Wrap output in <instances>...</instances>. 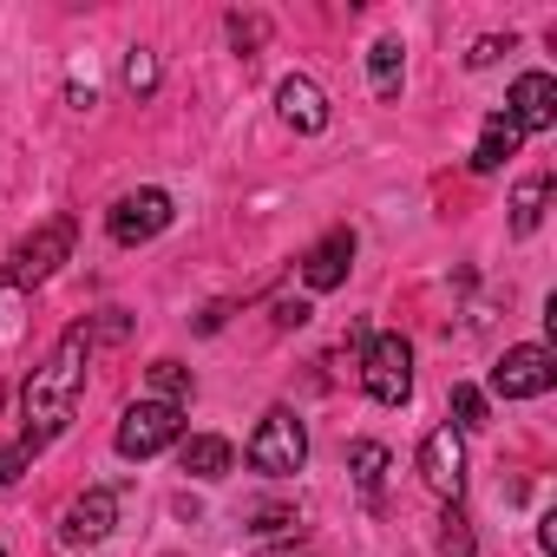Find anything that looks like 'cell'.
Returning <instances> with one entry per match:
<instances>
[{
	"label": "cell",
	"instance_id": "14",
	"mask_svg": "<svg viewBox=\"0 0 557 557\" xmlns=\"http://www.w3.org/2000/svg\"><path fill=\"white\" fill-rule=\"evenodd\" d=\"M518 138H524V132H518L505 112H492V119H485V132H479V151H472V171H479V177H492V171L518 151Z\"/></svg>",
	"mask_w": 557,
	"mask_h": 557
},
{
	"label": "cell",
	"instance_id": "19",
	"mask_svg": "<svg viewBox=\"0 0 557 557\" xmlns=\"http://www.w3.org/2000/svg\"><path fill=\"white\" fill-rule=\"evenodd\" d=\"M158 79H164V73H158V53H151V47H138V53L125 60V92H132V99H151V92H158Z\"/></svg>",
	"mask_w": 557,
	"mask_h": 557
},
{
	"label": "cell",
	"instance_id": "5",
	"mask_svg": "<svg viewBox=\"0 0 557 557\" xmlns=\"http://www.w3.org/2000/svg\"><path fill=\"white\" fill-rule=\"evenodd\" d=\"M177 440H184V407H171V400H132L112 446H119L125 459H151V453H164V446H177Z\"/></svg>",
	"mask_w": 557,
	"mask_h": 557
},
{
	"label": "cell",
	"instance_id": "16",
	"mask_svg": "<svg viewBox=\"0 0 557 557\" xmlns=\"http://www.w3.org/2000/svg\"><path fill=\"white\" fill-rule=\"evenodd\" d=\"M544 197H550V177H544V171H537V177H524V184L511 190V230H518V236H531V230H537Z\"/></svg>",
	"mask_w": 557,
	"mask_h": 557
},
{
	"label": "cell",
	"instance_id": "1",
	"mask_svg": "<svg viewBox=\"0 0 557 557\" xmlns=\"http://www.w3.org/2000/svg\"><path fill=\"white\" fill-rule=\"evenodd\" d=\"M86 361H92V329L73 322V329L60 335L53 361L34 368V381H27V394H21V413H27L21 446H27V453L53 446V440L73 426V407H79V394H86Z\"/></svg>",
	"mask_w": 557,
	"mask_h": 557
},
{
	"label": "cell",
	"instance_id": "23",
	"mask_svg": "<svg viewBox=\"0 0 557 557\" xmlns=\"http://www.w3.org/2000/svg\"><path fill=\"white\" fill-rule=\"evenodd\" d=\"M262 34H269L262 21H243V14H230V47H236V53H249V47H262Z\"/></svg>",
	"mask_w": 557,
	"mask_h": 557
},
{
	"label": "cell",
	"instance_id": "4",
	"mask_svg": "<svg viewBox=\"0 0 557 557\" xmlns=\"http://www.w3.org/2000/svg\"><path fill=\"white\" fill-rule=\"evenodd\" d=\"M73 256V216H53V223H40L21 249H14V262L0 269V283H14V289H40V283H53L60 275V262Z\"/></svg>",
	"mask_w": 557,
	"mask_h": 557
},
{
	"label": "cell",
	"instance_id": "22",
	"mask_svg": "<svg viewBox=\"0 0 557 557\" xmlns=\"http://www.w3.org/2000/svg\"><path fill=\"white\" fill-rule=\"evenodd\" d=\"M289 531H302V518H296L289 505H262V511H256V537H262V544L289 537Z\"/></svg>",
	"mask_w": 557,
	"mask_h": 557
},
{
	"label": "cell",
	"instance_id": "13",
	"mask_svg": "<svg viewBox=\"0 0 557 557\" xmlns=\"http://www.w3.org/2000/svg\"><path fill=\"white\" fill-rule=\"evenodd\" d=\"M177 466H184L190 479H223V472L236 466V446L216 440V433H190V440H177Z\"/></svg>",
	"mask_w": 557,
	"mask_h": 557
},
{
	"label": "cell",
	"instance_id": "6",
	"mask_svg": "<svg viewBox=\"0 0 557 557\" xmlns=\"http://www.w3.org/2000/svg\"><path fill=\"white\" fill-rule=\"evenodd\" d=\"M171 190H158V184H145V190H125L112 210H106V230H112V243L119 249H138V243H151V236H164L171 230Z\"/></svg>",
	"mask_w": 557,
	"mask_h": 557
},
{
	"label": "cell",
	"instance_id": "21",
	"mask_svg": "<svg viewBox=\"0 0 557 557\" xmlns=\"http://www.w3.org/2000/svg\"><path fill=\"white\" fill-rule=\"evenodd\" d=\"M466 426H485V394L479 387H453V433H466Z\"/></svg>",
	"mask_w": 557,
	"mask_h": 557
},
{
	"label": "cell",
	"instance_id": "25",
	"mask_svg": "<svg viewBox=\"0 0 557 557\" xmlns=\"http://www.w3.org/2000/svg\"><path fill=\"white\" fill-rule=\"evenodd\" d=\"M27 466H34V453H27L21 440H14V446H0V485H14V479H21Z\"/></svg>",
	"mask_w": 557,
	"mask_h": 557
},
{
	"label": "cell",
	"instance_id": "15",
	"mask_svg": "<svg viewBox=\"0 0 557 557\" xmlns=\"http://www.w3.org/2000/svg\"><path fill=\"white\" fill-rule=\"evenodd\" d=\"M368 79H374V99H400L407 47H400V40H374V47H368Z\"/></svg>",
	"mask_w": 557,
	"mask_h": 557
},
{
	"label": "cell",
	"instance_id": "10",
	"mask_svg": "<svg viewBox=\"0 0 557 557\" xmlns=\"http://www.w3.org/2000/svg\"><path fill=\"white\" fill-rule=\"evenodd\" d=\"M348 269H355V230H329L309 256H302V289L309 296H329L348 283Z\"/></svg>",
	"mask_w": 557,
	"mask_h": 557
},
{
	"label": "cell",
	"instance_id": "8",
	"mask_svg": "<svg viewBox=\"0 0 557 557\" xmlns=\"http://www.w3.org/2000/svg\"><path fill=\"white\" fill-rule=\"evenodd\" d=\"M420 479H426V492L459 498V485H466V440L453 426H433L420 440Z\"/></svg>",
	"mask_w": 557,
	"mask_h": 557
},
{
	"label": "cell",
	"instance_id": "17",
	"mask_svg": "<svg viewBox=\"0 0 557 557\" xmlns=\"http://www.w3.org/2000/svg\"><path fill=\"white\" fill-rule=\"evenodd\" d=\"M348 472H355V485L374 498L381 479H387V446H381V440H355V446H348Z\"/></svg>",
	"mask_w": 557,
	"mask_h": 557
},
{
	"label": "cell",
	"instance_id": "26",
	"mask_svg": "<svg viewBox=\"0 0 557 557\" xmlns=\"http://www.w3.org/2000/svg\"><path fill=\"white\" fill-rule=\"evenodd\" d=\"M302 322H309V302H296V296L275 302V329H302Z\"/></svg>",
	"mask_w": 557,
	"mask_h": 557
},
{
	"label": "cell",
	"instance_id": "27",
	"mask_svg": "<svg viewBox=\"0 0 557 557\" xmlns=\"http://www.w3.org/2000/svg\"><path fill=\"white\" fill-rule=\"evenodd\" d=\"M66 106H73V112H92L99 99H92V86H73V92H66Z\"/></svg>",
	"mask_w": 557,
	"mask_h": 557
},
{
	"label": "cell",
	"instance_id": "11",
	"mask_svg": "<svg viewBox=\"0 0 557 557\" xmlns=\"http://www.w3.org/2000/svg\"><path fill=\"white\" fill-rule=\"evenodd\" d=\"M505 119L518 132H550L557 125V79L550 73H518V86L505 99Z\"/></svg>",
	"mask_w": 557,
	"mask_h": 557
},
{
	"label": "cell",
	"instance_id": "18",
	"mask_svg": "<svg viewBox=\"0 0 557 557\" xmlns=\"http://www.w3.org/2000/svg\"><path fill=\"white\" fill-rule=\"evenodd\" d=\"M151 400L184 407V400H190V368H184V361H151Z\"/></svg>",
	"mask_w": 557,
	"mask_h": 557
},
{
	"label": "cell",
	"instance_id": "7",
	"mask_svg": "<svg viewBox=\"0 0 557 557\" xmlns=\"http://www.w3.org/2000/svg\"><path fill=\"white\" fill-rule=\"evenodd\" d=\"M550 387H557V355L537 348V342L505 348V361L492 368V394H498V400H537V394H550Z\"/></svg>",
	"mask_w": 557,
	"mask_h": 557
},
{
	"label": "cell",
	"instance_id": "20",
	"mask_svg": "<svg viewBox=\"0 0 557 557\" xmlns=\"http://www.w3.org/2000/svg\"><path fill=\"white\" fill-rule=\"evenodd\" d=\"M440 550L446 557H472L479 544H472V518L459 511V505H446V518H440Z\"/></svg>",
	"mask_w": 557,
	"mask_h": 557
},
{
	"label": "cell",
	"instance_id": "3",
	"mask_svg": "<svg viewBox=\"0 0 557 557\" xmlns=\"http://www.w3.org/2000/svg\"><path fill=\"white\" fill-rule=\"evenodd\" d=\"M361 387L381 407H407V394H413V348L400 335H368L361 342Z\"/></svg>",
	"mask_w": 557,
	"mask_h": 557
},
{
	"label": "cell",
	"instance_id": "9",
	"mask_svg": "<svg viewBox=\"0 0 557 557\" xmlns=\"http://www.w3.org/2000/svg\"><path fill=\"white\" fill-rule=\"evenodd\" d=\"M112 524H119V498H112L106 485H92V492H79V498L60 511V544L86 550V544H99Z\"/></svg>",
	"mask_w": 557,
	"mask_h": 557
},
{
	"label": "cell",
	"instance_id": "2",
	"mask_svg": "<svg viewBox=\"0 0 557 557\" xmlns=\"http://www.w3.org/2000/svg\"><path fill=\"white\" fill-rule=\"evenodd\" d=\"M302 459H309V433H302V420H296L289 407H269L262 426L249 433V466L269 472V479H296Z\"/></svg>",
	"mask_w": 557,
	"mask_h": 557
},
{
	"label": "cell",
	"instance_id": "12",
	"mask_svg": "<svg viewBox=\"0 0 557 557\" xmlns=\"http://www.w3.org/2000/svg\"><path fill=\"white\" fill-rule=\"evenodd\" d=\"M275 112H283V125H296L302 138L329 132V92H322L309 73H289L283 86H275Z\"/></svg>",
	"mask_w": 557,
	"mask_h": 557
},
{
	"label": "cell",
	"instance_id": "24",
	"mask_svg": "<svg viewBox=\"0 0 557 557\" xmlns=\"http://www.w3.org/2000/svg\"><path fill=\"white\" fill-rule=\"evenodd\" d=\"M498 53H511V34L498 40V34H485V40H472V53H466V66H498Z\"/></svg>",
	"mask_w": 557,
	"mask_h": 557
}]
</instances>
